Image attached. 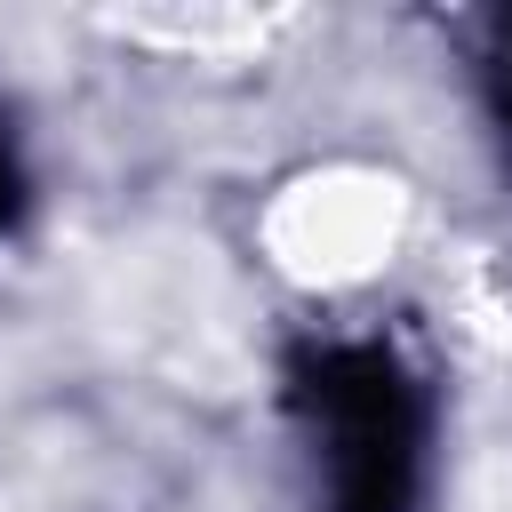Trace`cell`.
I'll use <instances>...</instances> for the list:
<instances>
[{"instance_id":"cell-1","label":"cell","mask_w":512,"mask_h":512,"mask_svg":"<svg viewBox=\"0 0 512 512\" xmlns=\"http://www.w3.org/2000/svg\"><path fill=\"white\" fill-rule=\"evenodd\" d=\"M288 400L320 464V512H416L432 408L384 336H320L288 360Z\"/></svg>"},{"instance_id":"cell-2","label":"cell","mask_w":512,"mask_h":512,"mask_svg":"<svg viewBox=\"0 0 512 512\" xmlns=\"http://www.w3.org/2000/svg\"><path fill=\"white\" fill-rule=\"evenodd\" d=\"M488 112H496V128L512 136V8H504L496 32H488Z\"/></svg>"},{"instance_id":"cell-3","label":"cell","mask_w":512,"mask_h":512,"mask_svg":"<svg viewBox=\"0 0 512 512\" xmlns=\"http://www.w3.org/2000/svg\"><path fill=\"white\" fill-rule=\"evenodd\" d=\"M16 208H24V168H16V152H8V136H0V232L16 224Z\"/></svg>"}]
</instances>
